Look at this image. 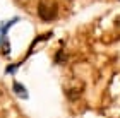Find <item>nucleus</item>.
I'll return each instance as SVG.
<instances>
[{
	"instance_id": "4",
	"label": "nucleus",
	"mask_w": 120,
	"mask_h": 118,
	"mask_svg": "<svg viewBox=\"0 0 120 118\" xmlns=\"http://www.w3.org/2000/svg\"><path fill=\"white\" fill-rule=\"evenodd\" d=\"M17 67H19V63H17V65H10V67H7V74H14L15 70H17Z\"/></svg>"
},
{
	"instance_id": "2",
	"label": "nucleus",
	"mask_w": 120,
	"mask_h": 118,
	"mask_svg": "<svg viewBox=\"0 0 120 118\" xmlns=\"http://www.w3.org/2000/svg\"><path fill=\"white\" fill-rule=\"evenodd\" d=\"M17 21H19V17H14L12 21H9V22H4L2 26H0V46H2L4 43L7 41V31H9V28H10V26H14Z\"/></svg>"
},
{
	"instance_id": "3",
	"label": "nucleus",
	"mask_w": 120,
	"mask_h": 118,
	"mask_svg": "<svg viewBox=\"0 0 120 118\" xmlns=\"http://www.w3.org/2000/svg\"><path fill=\"white\" fill-rule=\"evenodd\" d=\"M12 91H14L15 96H19L21 99H28V98H29L28 89H24V86L21 84V82H14V84H12Z\"/></svg>"
},
{
	"instance_id": "1",
	"label": "nucleus",
	"mask_w": 120,
	"mask_h": 118,
	"mask_svg": "<svg viewBox=\"0 0 120 118\" xmlns=\"http://www.w3.org/2000/svg\"><path fill=\"white\" fill-rule=\"evenodd\" d=\"M36 14L43 22H52V21H55L58 17V5L53 0H41L38 4Z\"/></svg>"
},
{
	"instance_id": "5",
	"label": "nucleus",
	"mask_w": 120,
	"mask_h": 118,
	"mask_svg": "<svg viewBox=\"0 0 120 118\" xmlns=\"http://www.w3.org/2000/svg\"><path fill=\"white\" fill-rule=\"evenodd\" d=\"M115 31H118V33H120V15L115 19Z\"/></svg>"
}]
</instances>
